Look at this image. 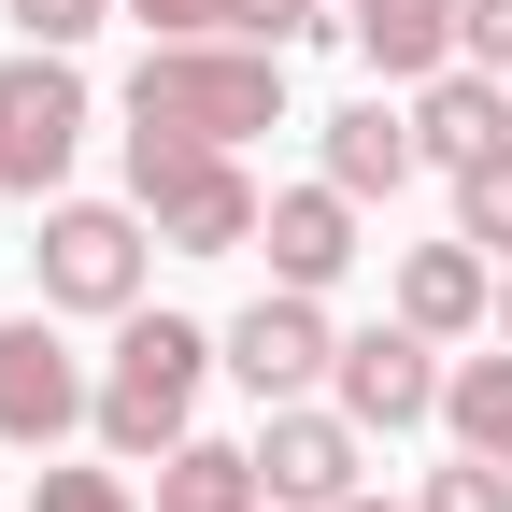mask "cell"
I'll return each mask as SVG.
<instances>
[{"mask_svg": "<svg viewBox=\"0 0 512 512\" xmlns=\"http://www.w3.org/2000/svg\"><path fill=\"white\" fill-rule=\"evenodd\" d=\"M285 114V43H157L128 72V128H185V143H242Z\"/></svg>", "mask_w": 512, "mask_h": 512, "instance_id": "obj_1", "label": "cell"}, {"mask_svg": "<svg viewBox=\"0 0 512 512\" xmlns=\"http://www.w3.org/2000/svg\"><path fill=\"white\" fill-rule=\"evenodd\" d=\"M128 200L171 256H242L256 242V185L228 143H185V128H128Z\"/></svg>", "mask_w": 512, "mask_h": 512, "instance_id": "obj_2", "label": "cell"}, {"mask_svg": "<svg viewBox=\"0 0 512 512\" xmlns=\"http://www.w3.org/2000/svg\"><path fill=\"white\" fill-rule=\"evenodd\" d=\"M200 370H214V342L185 328V313H143V328L114 342V370H100V441L114 456H171L185 413H200Z\"/></svg>", "mask_w": 512, "mask_h": 512, "instance_id": "obj_3", "label": "cell"}, {"mask_svg": "<svg viewBox=\"0 0 512 512\" xmlns=\"http://www.w3.org/2000/svg\"><path fill=\"white\" fill-rule=\"evenodd\" d=\"M72 143H86V86H72V57H57V43H29L15 72H0V185H29V200H43V185L72 171Z\"/></svg>", "mask_w": 512, "mask_h": 512, "instance_id": "obj_4", "label": "cell"}, {"mask_svg": "<svg viewBox=\"0 0 512 512\" xmlns=\"http://www.w3.org/2000/svg\"><path fill=\"white\" fill-rule=\"evenodd\" d=\"M43 299L57 313H128L143 299V228L100 214V200H57L43 214Z\"/></svg>", "mask_w": 512, "mask_h": 512, "instance_id": "obj_5", "label": "cell"}, {"mask_svg": "<svg viewBox=\"0 0 512 512\" xmlns=\"http://www.w3.org/2000/svg\"><path fill=\"white\" fill-rule=\"evenodd\" d=\"M72 413H100L86 370H72V342H57L43 313H15V328H0V441H29V456H43Z\"/></svg>", "mask_w": 512, "mask_h": 512, "instance_id": "obj_6", "label": "cell"}, {"mask_svg": "<svg viewBox=\"0 0 512 512\" xmlns=\"http://www.w3.org/2000/svg\"><path fill=\"white\" fill-rule=\"evenodd\" d=\"M256 484L299 498V512H342V498H356V413H299V399H271V427H256Z\"/></svg>", "mask_w": 512, "mask_h": 512, "instance_id": "obj_7", "label": "cell"}, {"mask_svg": "<svg viewBox=\"0 0 512 512\" xmlns=\"http://www.w3.org/2000/svg\"><path fill=\"white\" fill-rule=\"evenodd\" d=\"M228 370L256 384V399H299L313 370H342V342H328V313H313V285H285V299H256L242 328H228Z\"/></svg>", "mask_w": 512, "mask_h": 512, "instance_id": "obj_8", "label": "cell"}, {"mask_svg": "<svg viewBox=\"0 0 512 512\" xmlns=\"http://www.w3.org/2000/svg\"><path fill=\"white\" fill-rule=\"evenodd\" d=\"M342 413L356 427H427L441 413V370H427V328H413V313L370 328V342H342Z\"/></svg>", "mask_w": 512, "mask_h": 512, "instance_id": "obj_9", "label": "cell"}, {"mask_svg": "<svg viewBox=\"0 0 512 512\" xmlns=\"http://www.w3.org/2000/svg\"><path fill=\"white\" fill-rule=\"evenodd\" d=\"M399 313H413L427 342L484 328V313H498V271H484V242H470V228H456V242H413V256H399Z\"/></svg>", "mask_w": 512, "mask_h": 512, "instance_id": "obj_10", "label": "cell"}, {"mask_svg": "<svg viewBox=\"0 0 512 512\" xmlns=\"http://www.w3.org/2000/svg\"><path fill=\"white\" fill-rule=\"evenodd\" d=\"M413 143H427L441 171L498 157V143H512V100H498V72H427V100H413Z\"/></svg>", "mask_w": 512, "mask_h": 512, "instance_id": "obj_11", "label": "cell"}, {"mask_svg": "<svg viewBox=\"0 0 512 512\" xmlns=\"http://www.w3.org/2000/svg\"><path fill=\"white\" fill-rule=\"evenodd\" d=\"M256 242H271V271H285V285H328L342 256H356V200H342V185H299V200L256 214Z\"/></svg>", "mask_w": 512, "mask_h": 512, "instance_id": "obj_12", "label": "cell"}, {"mask_svg": "<svg viewBox=\"0 0 512 512\" xmlns=\"http://www.w3.org/2000/svg\"><path fill=\"white\" fill-rule=\"evenodd\" d=\"M413 114H384V100H356V114H328V185H342V200H399V185H413Z\"/></svg>", "mask_w": 512, "mask_h": 512, "instance_id": "obj_13", "label": "cell"}, {"mask_svg": "<svg viewBox=\"0 0 512 512\" xmlns=\"http://www.w3.org/2000/svg\"><path fill=\"white\" fill-rule=\"evenodd\" d=\"M342 29L370 72H441L456 57V0H342Z\"/></svg>", "mask_w": 512, "mask_h": 512, "instance_id": "obj_14", "label": "cell"}, {"mask_svg": "<svg viewBox=\"0 0 512 512\" xmlns=\"http://www.w3.org/2000/svg\"><path fill=\"white\" fill-rule=\"evenodd\" d=\"M271 484H256L242 441H171V470H157V512H256Z\"/></svg>", "mask_w": 512, "mask_h": 512, "instance_id": "obj_15", "label": "cell"}, {"mask_svg": "<svg viewBox=\"0 0 512 512\" xmlns=\"http://www.w3.org/2000/svg\"><path fill=\"white\" fill-rule=\"evenodd\" d=\"M441 413H456L470 456H498V470H512V356H470L456 384H441Z\"/></svg>", "mask_w": 512, "mask_h": 512, "instance_id": "obj_16", "label": "cell"}, {"mask_svg": "<svg viewBox=\"0 0 512 512\" xmlns=\"http://www.w3.org/2000/svg\"><path fill=\"white\" fill-rule=\"evenodd\" d=\"M456 214H470V242H498V256H512V143L456 171Z\"/></svg>", "mask_w": 512, "mask_h": 512, "instance_id": "obj_17", "label": "cell"}, {"mask_svg": "<svg viewBox=\"0 0 512 512\" xmlns=\"http://www.w3.org/2000/svg\"><path fill=\"white\" fill-rule=\"evenodd\" d=\"M427 512H512V470L498 456H456V470L427 484Z\"/></svg>", "mask_w": 512, "mask_h": 512, "instance_id": "obj_18", "label": "cell"}, {"mask_svg": "<svg viewBox=\"0 0 512 512\" xmlns=\"http://www.w3.org/2000/svg\"><path fill=\"white\" fill-rule=\"evenodd\" d=\"M157 43H214V29H242V0H128Z\"/></svg>", "mask_w": 512, "mask_h": 512, "instance_id": "obj_19", "label": "cell"}, {"mask_svg": "<svg viewBox=\"0 0 512 512\" xmlns=\"http://www.w3.org/2000/svg\"><path fill=\"white\" fill-rule=\"evenodd\" d=\"M456 43H470V72H512V0H456Z\"/></svg>", "mask_w": 512, "mask_h": 512, "instance_id": "obj_20", "label": "cell"}, {"mask_svg": "<svg viewBox=\"0 0 512 512\" xmlns=\"http://www.w3.org/2000/svg\"><path fill=\"white\" fill-rule=\"evenodd\" d=\"M29 512H128V484H114V470H43Z\"/></svg>", "mask_w": 512, "mask_h": 512, "instance_id": "obj_21", "label": "cell"}, {"mask_svg": "<svg viewBox=\"0 0 512 512\" xmlns=\"http://www.w3.org/2000/svg\"><path fill=\"white\" fill-rule=\"evenodd\" d=\"M15 29H29V43H57V57H72V43L100 29V0H15Z\"/></svg>", "mask_w": 512, "mask_h": 512, "instance_id": "obj_22", "label": "cell"}, {"mask_svg": "<svg viewBox=\"0 0 512 512\" xmlns=\"http://www.w3.org/2000/svg\"><path fill=\"white\" fill-rule=\"evenodd\" d=\"M313 15H328V0H242V29H256V43H299Z\"/></svg>", "mask_w": 512, "mask_h": 512, "instance_id": "obj_23", "label": "cell"}, {"mask_svg": "<svg viewBox=\"0 0 512 512\" xmlns=\"http://www.w3.org/2000/svg\"><path fill=\"white\" fill-rule=\"evenodd\" d=\"M498 328H512V271H498Z\"/></svg>", "mask_w": 512, "mask_h": 512, "instance_id": "obj_24", "label": "cell"}, {"mask_svg": "<svg viewBox=\"0 0 512 512\" xmlns=\"http://www.w3.org/2000/svg\"><path fill=\"white\" fill-rule=\"evenodd\" d=\"M342 512H384V498H342Z\"/></svg>", "mask_w": 512, "mask_h": 512, "instance_id": "obj_25", "label": "cell"}]
</instances>
